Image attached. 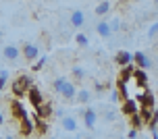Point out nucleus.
<instances>
[{
    "label": "nucleus",
    "mask_w": 158,
    "mask_h": 139,
    "mask_svg": "<svg viewBox=\"0 0 158 139\" xmlns=\"http://www.w3.org/2000/svg\"><path fill=\"white\" fill-rule=\"evenodd\" d=\"M33 85V79L29 77V75H19V77L13 81V85H10V92H13V96L15 98H23V96H27V89Z\"/></svg>",
    "instance_id": "f257e3e1"
},
{
    "label": "nucleus",
    "mask_w": 158,
    "mask_h": 139,
    "mask_svg": "<svg viewBox=\"0 0 158 139\" xmlns=\"http://www.w3.org/2000/svg\"><path fill=\"white\" fill-rule=\"evenodd\" d=\"M21 56H23V60L25 62H33V60H38V56H40V48L35 46V44H23V48H21Z\"/></svg>",
    "instance_id": "f03ea898"
},
{
    "label": "nucleus",
    "mask_w": 158,
    "mask_h": 139,
    "mask_svg": "<svg viewBox=\"0 0 158 139\" xmlns=\"http://www.w3.org/2000/svg\"><path fill=\"white\" fill-rule=\"evenodd\" d=\"M60 96H63V100L67 102H75V93H77V87H75V83L73 81H69V79H64L63 87H60Z\"/></svg>",
    "instance_id": "7ed1b4c3"
},
{
    "label": "nucleus",
    "mask_w": 158,
    "mask_h": 139,
    "mask_svg": "<svg viewBox=\"0 0 158 139\" xmlns=\"http://www.w3.org/2000/svg\"><path fill=\"white\" fill-rule=\"evenodd\" d=\"M81 114H83V127L85 129H96V125H98V112H96L94 108H85L81 110Z\"/></svg>",
    "instance_id": "20e7f679"
},
{
    "label": "nucleus",
    "mask_w": 158,
    "mask_h": 139,
    "mask_svg": "<svg viewBox=\"0 0 158 139\" xmlns=\"http://www.w3.org/2000/svg\"><path fill=\"white\" fill-rule=\"evenodd\" d=\"M2 56H4V60L8 62H15L19 56H21V48L15 46V44H6V46L2 48Z\"/></svg>",
    "instance_id": "39448f33"
},
{
    "label": "nucleus",
    "mask_w": 158,
    "mask_h": 139,
    "mask_svg": "<svg viewBox=\"0 0 158 139\" xmlns=\"http://www.w3.org/2000/svg\"><path fill=\"white\" fill-rule=\"evenodd\" d=\"M27 100H29V104H31L33 108H38L40 104L44 102V96H42V92H40V87L31 85V87L27 89Z\"/></svg>",
    "instance_id": "423d86ee"
},
{
    "label": "nucleus",
    "mask_w": 158,
    "mask_h": 139,
    "mask_svg": "<svg viewBox=\"0 0 158 139\" xmlns=\"http://www.w3.org/2000/svg\"><path fill=\"white\" fill-rule=\"evenodd\" d=\"M10 114H13V118H15V121H21L23 116H27V110H25V106L19 102V98L10 100Z\"/></svg>",
    "instance_id": "0eeeda50"
},
{
    "label": "nucleus",
    "mask_w": 158,
    "mask_h": 139,
    "mask_svg": "<svg viewBox=\"0 0 158 139\" xmlns=\"http://www.w3.org/2000/svg\"><path fill=\"white\" fill-rule=\"evenodd\" d=\"M69 25L75 27V29H81V27L85 25V15H83V10L75 8V10L71 13V17H69Z\"/></svg>",
    "instance_id": "6e6552de"
},
{
    "label": "nucleus",
    "mask_w": 158,
    "mask_h": 139,
    "mask_svg": "<svg viewBox=\"0 0 158 139\" xmlns=\"http://www.w3.org/2000/svg\"><path fill=\"white\" fill-rule=\"evenodd\" d=\"M137 110H139V102L133 100V98H125L123 104H121V112H123L125 116L133 114V112H137Z\"/></svg>",
    "instance_id": "1a4fd4ad"
},
{
    "label": "nucleus",
    "mask_w": 158,
    "mask_h": 139,
    "mask_svg": "<svg viewBox=\"0 0 158 139\" xmlns=\"http://www.w3.org/2000/svg\"><path fill=\"white\" fill-rule=\"evenodd\" d=\"M33 133L38 135H46L48 133V118H42L33 112Z\"/></svg>",
    "instance_id": "9d476101"
},
{
    "label": "nucleus",
    "mask_w": 158,
    "mask_h": 139,
    "mask_svg": "<svg viewBox=\"0 0 158 139\" xmlns=\"http://www.w3.org/2000/svg\"><path fill=\"white\" fill-rule=\"evenodd\" d=\"M19 125H21V127H19V133H21L23 137H27V135H31V133H33V121L29 118V114L23 116V118L19 121Z\"/></svg>",
    "instance_id": "9b49d317"
},
{
    "label": "nucleus",
    "mask_w": 158,
    "mask_h": 139,
    "mask_svg": "<svg viewBox=\"0 0 158 139\" xmlns=\"http://www.w3.org/2000/svg\"><path fill=\"white\" fill-rule=\"evenodd\" d=\"M35 114L42 116V118H50V116L54 114V108H52V104H50V102L44 100V102L38 106V108H35Z\"/></svg>",
    "instance_id": "f8f14e48"
},
{
    "label": "nucleus",
    "mask_w": 158,
    "mask_h": 139,
    "mask_svg": "<svg viewBox=\"0 0 158 139\" xmlns=\"http://www.w3.org/2000/svg\"><path fill=\"white\" fill-rule=\"evenodd\" d=\"M133 64H135V67H139V69H150L152 60L143 54V52H135V54H133Z\"/></svg>",
    "instance_id": "ddd939ff"
},
{
    "label": "nucleus",
    "mask_w": 158,
    "mask_h": 139,
    "mask_svg": "<svg viewBox=\"0 0 158 139\" xmlns=\"http://www.w3.org/2000/svg\"><path fill=\"white\" fill-rule=\"evenodd\" d=\"M114 62H117L118 67H125V64H129V62H133V54L127 52V50H118L117 56H114Z\"/></svg>",
    "instance_id": "4468645a"
},
{
    "label": "nucleus",
    "mask_w": 158,
    "mask_h": 139,
    "mask_svg": "<svg viewBox=\"0 0 158 139\" xmlns=\"http://www.w3.org/2000/svg\"><path fill=\"white\" fill-rule=\"evenodd\" d=\"M75 102L81 104V106H83V104H89V102H92V92L85 89V87H83V89H77V93H75Z\"/></svg>",
    "instance_id": "2eb2a0df"
},
{
    "label": "nucleus",
    "mask_w": 158,
    "mask_h": 139,
    "mask_svg": "<svg viewBox=\"0 0 158 139\" xmlns=\"http://www.w3.org/2000/svg\"><path fill=\"white\" fill-rule=\"evenodd\" d=\"M96 33H98L100 38H110V35H112L110 23H108V21H100V23L96 25Z\"/></svg>",
    "instance_id": "dca6fc26"
},
{
    "label": "nucleus",
    "mask_w": 158,
    "mask_h": 139,
    "mask_svg": "<svg viewBox=\"0 0 158 139\" xmlns=\"http://www.w3.org/2000/svg\"><path fill=\"white\" fill-rule=\"evenodd\" d=\"M137 102H139V106H143V108H154V93L152 92H143Z\"/></svg>",
    "instance_id": "f3484780"
},
{
    "label": "nucleus",
    "mask_w": 158,
    "mask_h": 139,
    "mask_svg": "<svg viewBox=\"0 0 158 139\" xmlns=\"http://www.w3.org/2000/svg\"><path fill=\"white\" fill-rule=\"evenodd\" d=\"M131 79H135V81H137V85H146L148 83V75H146V69H139V67H137V69H133V77Z\"/></svg>",
    "instance_id": "a211bd4d"
},
{
    "label": "nucleus",
    "mask_w": 158,
    "mask_h": 139,
    "mask_svg": "<svg viewBox=\"0 0 158 139\" xmlns=\"http://www.w3.org/2000/svg\"><path fill=\"white\" fill-rule=\"evenodd\" d=\"M129 125H131L133 129H142L143 125H146V121H143L142 114H139V110H137V112H133V114H129Z\"/></svg>",
    "instance_id": "6ab92c4d"
},
{
    "label": "nucleus",
    "mask_w": 158,
    "mask_h": 139,
    "mask_svg": "<svg viewBox=\"0 0 158 139\" xmlns=\"http://www.w3.org/2000/svg\"><path fill=\"white\" fill-rule=\"evenodd\" d=\"M60 125H63L64 131H77V121L73 118V116H63V121H60Z\"/></svg>",
    "instance_id": "aec40b11"
},
{
    "label": "nucleus",
    "mask_w": 158,
    "mask_h": 139,
    "mask_svg": "<svg viewBox=\"0 0 158 139\" xmlns=\"http://www.w3.org/2000/svg\"><path fill=\"white\" fill-rule=\"evenodd\" d=\"M129 81H125V79H117V89L118 93H121V100H125V98H129Z\"/></svg>",
    "instance_id": "412c9836"
},
{
    "label": "nucleus",
    "mask_w": 158,
    "mask_h": 139,
    "mask_svg": "<svg viewBox=\"0 0 158 139\" xmlns=\"http://www.w3.org/2000/svg\"><path fill=\"white\" fill-rule=\"evenodd\" d=\"M94 13H96L98 17L108 15V13H110V2H108V0H102V2H100V4L94 8Z\"/></svg>",
    "instance_id": "4be33fe9"
},
{
    "label": "nucleus",
    "mask_w": 158,
    "mask_h": 139,
    "mask_svg": "<svg viewBox=\"0 0 158 139\" xmlns=\"http://www.w3.org/2000/svg\"><path fill=\"white\" fill-rule=\"evenodd\" d=\"M71 75H73V79H75V81H83V79L87 77V71L81 69V67H73Z\"/></svg>",
    "instance_id": "5701e85b"
},
{
    "label": "nucleus",
    "mask_w": 158,
    "mask_h": 139,
    "mask_svg": "<svg viewBox=\"0 0 158 139\" xmlns=\"http://www.w3.org/2000/svg\"><path fill=\"white\" fill-rule=\"evenodd\" d=\"M133 64H131V62H129V64H125V67H123V71H121V77L118 79H125V81H129V79L133 77Z\"/></svg>",
    "instance_id": "b1692460"
},
{
    "label": "nucleus",
    "mask_w": 158,
    "mask_h": 139,
    "mask_svg": "<svg viewBox=\"0 0 158 139\" xmlns=\"http://www.w3.org/2000/svg\"><path fill=\"white\" fill-rule=\"evenodd\" d=\"M75 44H77L79 48H87L89 46V38H87L85 33H77V35H75Z\"/></svg>",
    "instance_id": "393cba45"
},
{
    "label": "nucleus",
    "mask_w": 158,
    "mask_h": 139,
    "mask_svg": "<svg viewBox=\"0 0 158 139\" xmlns=\"http://www.w3.org/2000/svg\"><path fill=\"white\" fill-rule=\"evenodd\" d=\"M146 127H150V131H152V129H156V127H158V108H154V112H152L150 121L146 123Z\"/></svg>",
    "instance_id": "a878e982"
},
{
    "label": "nucleus",
    "mask_w": 158,
    "mask_h": 139,
    "mask_svg": "<svg viewBox=\"0 0 158 139\" xmlns=\"http://www.w3.org/2000/svg\"><path fill=\"white\" fill-rule=\"evenodd\" d=\"M64 79H67V77H56L54 81H52V87H54V92H56V93L60 92V87H63V83H64Z\"/></svg>",
    "instance_id": "bb28decb"
},
{
    "label": "nucleus",
    "mask_w": 158,
    "mask_h": 139,
    "mask_svg": "<svg viewBox=\"0 0 158 139\" xmlns=\"http://www.w3.org/2000/svg\"><path fill=\"white\" fill-rule=\"evenodd\" d=\"M31 64H33V71H40L44 64H46V56H38V60L31 62Z\"/></svg>",
    "instance_id": "cd10ccee"
},
{
    "label": "nucleus",
    "mask_w": 158,
    "mask_h": 139,
    "mask_svg": "<svg viewBox=\"0 0 158 139\" xmlns=\"http://www.w3.org/2000/svg\"><path fill=\"white\" fill-rule=\"evenodd\" d=\"M156 35H158V23H152L148 29V39H154Z\"/></svg>",
    "instance_id": "c85d7f7f"
},
{
    "label": "nucleus",
    "mask_w": 158,
    "mask_h": 139,
    "mask_svg": "<svg viewBox=\"0 0 158 139\" xmlns=\"http://www.w3.org/2000/svg\"><path fill=\"white\" fill-rule=\"evenodd\" d=\"M6 81H8V71H0V92L4 89Z\"/></svg>",
    "instance_id": "c756f323"
},
{
    "label": "nucleus",
    "mask_w": 158,
    "mask_h": 139,
    "mask_svg": "<svg viewBox=\"0 0 158 139\" xmlns=\"http://www.w3.org/2000/svg\"><path fill=\"white\" fill-rule=\"evenodd\" d=\"M110 29H112V33L121 29V21H118V19H112V21H110Z\"/></svg>",
    "instance_id": "7c9ffc66"
},
{
    "label": "nucleus",
    "mask_w": 158,
    "mask_h": 139,
    "mask_svg": "<svg viewBox=\"0 0 158 139\" xmlns=\"http://www.w3.org/2000/svg\"><path fill=\"white\" fill-rule=\"evenodd\" d=\"M118 100H121V93H118V89L114 87V89L110 92V102H118Z\"/></svg>",
    "instance_id": "2f4dec72"
},
{
    "label": "nucleus",
    "mask_w": 158,
    "mask_h": 139,
    "mask_svg": "<svg viewBox=\"0 0 158 139\" xmlns=\"http://www.w3.org/2000/svg\"><path fill=\"white\" fill-rule=\"evenodd\" d=\"M137 135H139V129H133V127H131V129H129V133H127V137H137Z\"/></svg>",
    "instance_id": "473e14b6"
},
{
    "label": "nucleus",
    "mask_w": 158,
    "mask_h": 139,
    "mask_svg": "<svg viewBox=\"0 0 158 139\" xmlns=\"http://www.w3.org/2000/svg\"><path fill=\"white\" fill-rule=\"evenodd\" d=\"M0 100H2V92H0ZM4 121V116H2V112H0V123Z\"/></svg>",
    "instance_id": "72a5a7b5"
},
{
    "label": "nucleus",
    "mask_w": 158,
    "mask_h": 139,
    "mask_svg": "<svg viewBox=\"0 0 158 139\" xmlns=\"http://www.w3.org/2000/svg\"><path fill=\"white\" fill-rule=\"evenodd\" d=\"M154 4H156V6H158V0H154Z\"/></svg>",
    "instance_id": "f704fd0d"
},
{
    "label": "nucleus",
    "mask_w": 158,
    "mask_h": 139,
    "mask_svg": "<svg viewBox=\"0 0 158 139\" xmlns=\"http://www.w3.org/2000/svg\"><path fill=\"white\" fill-rule=\"evenodd\" d=\"M156 131H158V127H156Z\"/></svg>",
    "instance_id": "c9c22d12"
}]
</instances>
